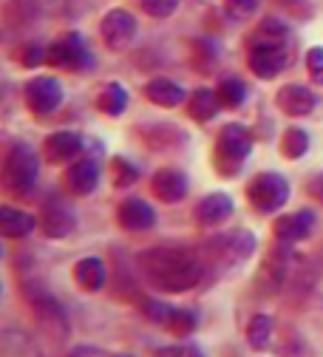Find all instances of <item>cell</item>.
Wrapping results in <instances>:
<instances>
[{
    "mask_svg": "<svg viewBox=\"0 0 323 357\" xmlns=\"http://www.w3.org/2000/svg\"><path fill=\"white\" fill-rule=\"evenodd\" d=\"M136 266H140L142 278L165 292V295H181L199 287L204 278V258L184 250V247H151L136 255Z\"/></svg>",
    "mask_w": 323,
    "mask_h": 357,
    "instance_id": "cell-1",
    "label": "cell"
},
{
    "mask_svg": "<svg viewBox=\"0 0 323 357\" xmlns=\"http://www.w3.org/2000/svg\"><path fill=\"white\" fill-rule=\"evenodd\" d=\"M37 176H40L37 153L26 142L12 145L6 159H3V170H0V185H3L9 193L23 196L37 185Z\"/></svg>",
    "mask_w": 323,
    "mask_h": 357,
    "instance_id": "cell-2",
    "label": "cell"
},
{
    "mask_svg": "<svg viewBox=\"0 0 323 357\" xmlns=\"http://www.w3.org/2000/svg\"><path fill=\"white\" fill-rule=\"evenodd\" d=\"M253 153V133L239 125V122H230L221 128L218 139H216V165L218 173L224 176H236L239 167L247 162V156Z\"/></svg>",
    "mask_w": 323,
    "mask_h": 357,
    "instance_id": "cell-3",
    "label": "cell"
},
{
    "mask_svg": "<svg viewBox=\"0 0 323 357\" xmlns=\"http://www.w3.org/2000/svg\"><path fill=\"white\" fill-rule=\"evenodd\" d=\"M247 199L250 204L258 210V213H278L287 202H290V182L281 176V173H272V170H264L258 176L250 178L247 185Z\"/></svg>",
    "mask_w": 323,
    "mask_h": 357,
    "instance_id": "cell-4",
    "label": "cell"
},
{
    "mask_svg": "<svg viewBox=\"0 0 323 357\" xmlns=\"http://www.w3.org/2000/svg\"><path fill=\"white\" fill-rule=\"evenodd\" d=\"M49 63L63 71H85L94 66V54L88 49V40L77 31H68L57 37L49 46Z\"/></svg>",
    "mask_w": 323,
    "mask_h": 357,
    "instance_id": "cell-5",
    "label": "cell"
},
{
    "mask_svg": "<svg viewBox=\"0 0 323 357\" xmlns=\"http://www.w3.org/2000/svg\"><path fill=\"white\" fill-rule=\"evenodd\" d=\"M207 252L213 261L221 266H239L255 252V236L250 230H233V233H221L207 244Z\"/></svg>",
    "mask_w": 323,
    "mask_h": 357,
    "instance_id": "cell-6",
    "label": "cell"
},
{
    "mask_svg": "<svg viewBox=\"0 0 323 357\" xmlns=\"http://www.w3.org/2000/svg\"><path fill=\"white\" fill-rule=\"evenodd\" d=\"M40 233L52 241H60V238H68L77 227V215H74V207L63 199V196H52L45 199L43 207H40Z\"/></svg>",
    "mask_w": 323,
    "mask_h": 357,
    "instance_id": "cell-7",
    "label": "cell"
},
{
    "mask_svg": "<svg viewBox=\"0 0 323 357\" xmlns=\"http://www.w3.org/2000/svg\"><path fill=\"white\" fill-rule=\"evenodd\" d=\"M63 85L57 77H31L23 88V100L34 116H49L63 102Z\"/></svg>",
    "mask_w": 323,
    "mask_h": 357,
    "instance_id": "cell-8",
    "label": "cell"
},
{
    "mask_svg": "<svg viewBox=\"0 0 323 357\" xmlns=\"http://www.w3.org/2000/svg\"><path fill=\"white\" fill-rule=\"evenodd\" d=\"M142 312H145L148 321L165 326V329L173 332V335H190V332L199 326V318L193 315V312L176 309V306L162 303V301H156V298H145V301H142Z\"/></svg>",
    "mask_w": 323,
    "mask_h": 357,
    "instance_id": "cell-9",
    "label": "cell"
},
{
    "mask_svg": "<svg viewBox=\"0 0 323 357\" xmlns=\"http://www.w3.org/2000/svg\"><path fill=\"white\" fill-rule=\"evenodd\" d=\"M250 57V71L261 79H272L278 77L290 63H292V54H290V43H275V46H247Z\"/></svg>",
    "mask_w": 323,
    "mask_h": 357,
    "instance_id": "cell-10",
    "label": "cell"
},
{
    "mask_svg": "<svg viewBox=\"0 0 323 357\" xmlns=\"http://www.w3.org/2000/svg\"><path fill=\"white\" fill-rule=\"evenodd\" d=\"M100 31H103V40L111 52H125L136 40V17L125 9H111L100 20Z\"/></svg>",
    "mask_w": 323,
    "mask_h": 357,
    "instance_id": "cell-11",
    "label": "cell"
},
{
    "mask_svg": "<svg viewBox=\"0 0 323 357\" xmlns=\"http://www.w3.org/2000/svg\"><path fill=\"white\" fill-rule=\"evenodd\" d=\"M117 221H119V227L128 230V233H145L156 225V213L145 199L128 196L117 207Z\"/></svg>",
    "mask_w": 323,
    "mask_h": 357,
    "instance_id": "cell-12",
    "label": "cell"
},
{
    "mask_svg": "<svg viewBox=\"0 0 323 357\" xmlns=\"http://www.w3.org/2000/svg\"><path fill=\"white\" fill-rule=\"evenodd\" d=\"M66 188L74 196H91L100 188V165L91 156H77L68 167H66Z\"/></svg>",
    "mask_w": 323,
    "mask_h": 357,
    "instance_id": "cell-13",
    "label": "cell"
},
{
    "mask_svg": "<svg viewBox=\"0 0 323 357\" xmlns=\"http://www.w3.org/2000/svg\"><path fill=\"white\" fill-rule=\"evenodd\" d=\"M151 190H153V196L159 202L179 204V202H184V196H188L190 182H188V176H184L179 167H162L151 178Z\"/></svg>",
    "mask_w": 323,
    "mask_h": 357,
    "instance_id": "cell-14",
    "label": "cell"
},
{
    "mask_svg": "<svg viewBox=\"0 0 323 357\" xmlns=\"http://www.w3.org/2000/svg\"><path fill=\"white\" fill-rule=\"evenodd\" d=\"M82 151V137L77 130H57L43 142V159L49 165H71Z\"/></svg>",
    "mask_w": 323,
    "mask_h": 357,
    "instance_id": "cell-15",
    "label": "cell"
},
{
    "mask_svg": "<svg viewBox=\"0 0 323 357\" xmlns=\"http://www.w3.org/2000/svg\"><path fill=\"white\" fill-rule=\"evenodd\" d=\"M312 230H315V213L312 210L287 213L281 218H275V225H272V233L278 236V241H284V244L303 241V238L312 236Z\"/></svg>",
    "mask_w": 323,
    "mask_h": 357,
    "instance_id": "cell-16",
    "label": "cell"
},
{
    "mask_svg": "<svg viewBox=\"0 0 323 357\" xmlns=\"http://www.w3.org/2000/svg\"><path fill=\"white\" fill-rule=\"evenodd\" d=\"M233 210H236V204H233V199H230L227 193H207L199 204H196V225L199 227H221L224 221L233 215Z\"/></svg>",
    "mask_w": 323,
    "mask_h": 357,
    "instance_id": "cell-17",
    "label": "cell"
},
{
    "mask_svg": "<svg viewBox=\"0 0 323 357\" xmlns=\"http://www.w3.org/2000/svg\"><path fill=\"white\" fill-rule=\"evenodd\" d=\"M275 102L287 116H309L317 105V97L309 91L306 85H284L278 94H275Z\"/></svg>",
    "mask_w": 323,
    "mask_h": 357,
    "instance_id": "cell-18",
    "label": "cell"
},
{
    "mask_svg": "<svg viewBox=\"0 0 323 357\" xmlns=\"http://www.w3.org/2000/svg\"><path fill=\"white\" fill-rule=\"evenodd\" d=\"M37 227V218L20 207L0 204V238H26Z\"/></svg>",
    "mask_w": 323,
    "mask_h": 357,
    "instance_id": "cell-19",
    "label": "cell"
},
{
    "mask_svg": "<svg viewBox=\"0 0 323 357\" xmlns=\"http://www.w3.org/2000/svg\"><path fill=\"white\" fill-rule=\"evenodd\" d=\"M142 91H145V100L153 102V105H159V108H176V105H181L184 100H188L184 88L176 85V82L167 79V77H156V79L145 82Z\"/></svg>",
    "mask_w": 323,
    "mask_h": 357,
    "instance_id": "cell-20",
    "label": "cell"
},
{
    "mask_svg": "<svg viewBox=\"0 0 323 357\" xmlns=\"http://www.w3.org/2000/svg\"><path fill=\"white\" fill-rule=\"evenodd\" d=\"M71 275H74V281H77V287H80L82 292H100V289L105 287V264H103V258H97V255L80 258V261L74 264Z\"/></svg>",
    "mask_w": 323,
    "mask_h": 357,
    "instance_id": "cell-21",
    "label": "cell"
},
{
    "mask_svg": "<svg viewBox=\"0 0 323 357\" xmlns=\"http://www.w3.org/2000/svg\"><path fill=\"white\" fill-rule=\"evenodd\" d=\"M218 108H221V102H218V94L213 91V88H196V91L190 94V100H188V111L199 122H210L218 114Z\"/></svg>",
    "mask_w": 323,
    "mask_h": 357,
    "instance_id": "cell-22",
    "label": "cell"
},
{
    "mask_svg": "<svg viewBox=\"0 0 323 357\" xmlns=\"http://www.w3.org/2000/svg\"><path fill=\"white\" fill-rule=\"evenodd\" d=\"M216 94H218L221 108H230V111H233V108H241V105H244V100H247V85H244V79H239V77H233V74H227V77L218 79Z\"/></svg>",
    "mask_w": 323,
    "mask_h": 357,
    "instance_id": "cell-23",
    "label": "cell"
},
{
    "mask_svg": "<svg viewBox=\"0 0 323 357\" xmlns=\"http://www.w3.org/2000/svg\"><path fill=\"white\" fill-rule=\"evenodd\" d=\"M275 46V43H290V31L281 20H275V17H266L258 23V29L250 34L247 40V46Z\"/></svg>",
    "mask_w": 323,
    "mask_h": 357,
    "instance_id": "cell-24",
    "label": "cell"
},
{
    "mask_svg": "<svg viewBox=\"0 0 323 357\" xmlns=\"http://www.w3.org/2000/svg\"><path fill=\"white\" fill-rule=\"evenodd\" d=\"M97 108L103 114H108V116H119L128 108V91L119 82H108L100 91V97H97Z\"/></svg>",
    "mask_w": 323,
    "mask_h": 357,
    "instance_id": "cell-25",
    "label": "cell"
},
{
    "mask_svg": "<svg viewBox=\"0 0 323 357\" xmlns=\"http://www.w3.org/2000/svg\"><path fill=\"white\" fill-rule=\"evenodd\" d=\"M272 340V318L269 315H253L247 324V343L255 351H264Z\"/></svg>",
    "mask_w": 323,
    "mask_h": 357,
    "instance_id": "cell-26",
    "label": "cell"
},
{
    "mask_svg": "<svg viewBox=\"0 0 323 357\" xmlns=\"http://www.w3.org/2000/svg\"><path fill=\"white\" fill-rule=\"evenodd\" d=\"M111 182L117 190H128L130 185L140 182V167H136L133 162L122 159V156H114L111 159Z\"/></svg>",
    "mask_w": 323,
    "mask_h": 357,
    "instance_id": "cell-27",
    "label": "cell"
},
{
    "mask_svg": "<svg viewBox=\"0 0 323 357\" xmlns=\"http://www.w3.org/2000/svg\"><path fill=\"white\" fill-rule=\"evenodd\" d=\"M34 312H37V318L40 321H45V324H54L63 335H66V312L57 306V301L54 298H49V295H40L37 301H34Z\"/></svg>",
    "mask_w": 323,
    "mask_h": 357,
    "instance_id": "cell-28",
    "label": "cell"
},
{
    "mask_svg": "<svg viewBox=\"0 0 323 357\" xmlns=\"http://www.w3.org/2000/svg\"><path fill=\"white\" fill-rule=\"evenodd\" d=\"M306 151H309V133L301 128H290L281 139V153L287 159H301Z\"/></svg>",
    "mask_w": 323,
    "mask_h": 357,
    "instance_id": "cell-29",
    "label": "cell"
},
{
    "mask_svg": "<svg viewBox=\"0 0 323 357\" xmlns=\"http://www.w3.org/2000/svg\"><path fill=\"white\" fill-rule=\"evenodd\" d=\"M17 60H20V66L34 68V66H40L43 60H49V49H45L43 43H23L20 52H17Z\"/></svg>",
    "mask_w": 323,
    "mask_h": 357,
    "instance_id": "cell-30",
    "label": "cell"
},
{
    "mask_svg": "<svg viewBox=\"0 0 323 357\" xmlns=\"http://www.w3.org/2000/svg\"><path fill=\"white\" fill-rule=\"evenodd\" d=\"M258 6H261V0H224V12L233 20H244V17L255 15Z\"/></svg>",
    "mask_w": 323,
    "mask_h": 357,
    "instance_id": "cell-31",
    "label": "cell"
},
{
    "mask_svg": "<svg viewBox=\"0 0 323 357\" xmlns=\"http://www.w3.org/2000/svg\"><path fill=\"white\" fill-rule=\"evenodd\" d=\"M176 6H179V0H142V9H145V15H151V17H170L173 12H176Z\"/></svg>",
    "mask_w": 323,
    "mask_h": 357,
    "instance_id": "cell-32",
    "label": "cell"
},
{
    "mask_svg": "<svg viewBox=\"0 0 323 357\" xmlns=\"http://www.w3.org/2000/svg\"><path fill=\"white\" fill-rule=\"evenodd\" d=\"M306 71L317 85H323V46H312L306 52Z\"/></svg>",
    "mask_w": 323,
    "mask_h": 357,
    "instance_id": "cell-33",
    "label": "cell"
},
{
    "mask_svg": "<svg viewBox=\"0 0 323 357\" xmlns=\"http://www.w3.org/2000/svg\"><path fill=\"white\" fill-rule=\"evenodd\" d=\"M153 357H202V354L193 346H162Z\"/></svg>",
    "mask_w": 323,
    "mask_h": 357,
    "instance_id": "cell-34",
    "label": "cell"
},
{
    "mask_svg": "<svg viewBox=\"0 0 323 357\" xmlns=\"http://www.w3.org/2000/svg\"><path fill=\"white\" fill-rule=\"evenodd\" d=\"M275 3L298 17H309V0H275Z\"/></svg>",
    "mask_w": 323,
    "mask_h": 357,
    "instance_id": "cell-35",
    "label": "cell"
},
{
    "mask_svg": "<svg viewBox=\"0 0 323 357\" xmlns=\"http://www.w3.org/2000/svg\"><path fill=\"white\" fill-rule=\"evenodd\" d=\"M309 190H312V196H315V199H320V202H323V173L312 178V185H309Z\"/></svg>",
    "mask_w": 323,
    "mask_h": 357,
    "instance_id": "cell-36",
    "label": "cell"
}]
</instances>
